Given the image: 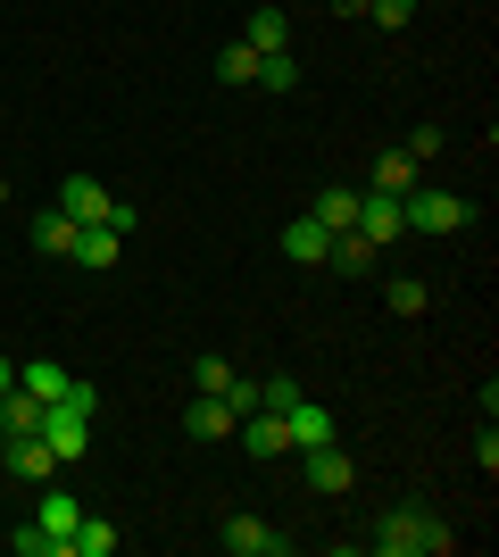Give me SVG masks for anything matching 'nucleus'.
Listing matches in <instances>:
<instances>
[{
  "instance_id": "393cba45",
  "label": "nucleus",
  "mask_w": 499,
  "mask_h": 557,
  "mask_svg": "<svg viewBox=\"0 0 499 557\" xmlns=\"http://www.w3.org/2000/svg\"><path fill=\"white\" fill-rule=\"evenodd\" d=\"M425 300H433V292H425L416 275H400V283H391V317H425Z\"/></svg>"
},
{
  "instance_id": "ddd939ff",
  "label": "nucleus",
  "mask_w": 499,
  "mask_h": 557,
  "mask_svg": "<svg viewBox=\"0 0 499 557\" xmlns=\"http://www.w3.org/2000/svg\"><path fill=\"white\" fill-rule=\"evenodd\" d=\"M117 250H125V233L117 225H75V267H117Z\"/></svg>"
},
{
  "instance_id": "7c9ffc66",
  "label": "nucleus",
  "mask_w": 499,
  "mask_h": 557,
  "mask_svg": "<svg viewBox=\"0 0 499 557\" xmlns=\"http://www.w3.org/2000/svg\"><path fill=\"white\" fill-rule=\"evenodd\" d=\"M0 200H9V175H0Z\"/></svg>"
},
{
  "instance_id": "cd10ccee",
  "label": "nucleus",
  "mask_w": 499,
  "mask_h": 557,
  "mask_svg": "<svg viewBox=\"0 0 499 557\" xmlns=\"http://www.w3.org/2000/svg\"><path fill=\"white\" fill-rule=\"evenodd\" d=\"M191 383H200V392H225V383H234V367H225V358H200V367H191Z\"/></svg>"
},
{
  "instance_id": "423d86ee",
  "label": "nucleus",
  "mask_w": 499,
  "mask_h": 557,
  "mask_svg": "<svg viewBox=\"0 0 499 557\" xmlns=\"http://www.w3.org/2000/svg\"><path fill=\"white\" fill-rule=\"evenodd\" d=\"M234 424H241V408H234L225 392H200V399L184 408V433H191V442H225Z\"/></svg>"
},
{
  "instance_id": "f03ea898",
  "label": "nucleus",
  "mask_w": 499,
  "mask_h": 557,
  "mask_svg": "<svg viewBox=\"0 0 499 557\" xmlns=\"http://www.w3.org/2000/svg\"><path fill=\"white\" fill-rule=\"evenodd\" d=\"M42 449L59 466H84V449H92V408H84V399H42Z\"/></svg>"
},
{
  "instance_id": "c756f323",
  "label": "nucleus",
  "mask_w": 499,
  "mask_h": 557,
  "mask_svg": "<svg viewBox=\"0 0 499 557\" xmlns=\"http://www.w3.org/2000/svg\"><path fill=\"white\" fill-rule=\"evenodd\" d=\"M9 383H17V367H9V349H0V392H9Z\"/></svg>"
},
{
  "instance_id": "b1692460",
  "label": "nucleus",
  "mask_w": 499,
  "mask_h": 557,
  "mask_svg": "<svg viewBox=\"0 0 499 557\" xmlns=\"http://www.w3.org/2000/svg\"><path fill=\"white\" fill-rule=\"evenodd\" d=\"M216 75H225V84H250V75H259V50H250V42H225V50H216Z\"/></svg>"
},
{
  "instance_id": "f8f14e48",
  "label": "nucleus",
  "mask_w": 499,
  "mask_h": 557,
  "mask_svg": "<svg viewBox=\"0 0 499 557\" xmlns=\"http://www.w3.org/2000/svg\"><path fill=\"white\" fill-rule=\"evenodd\" d=\"M241 442H250V458H291L284 408H250V424H241Z\"/></svg>"
},
{
  "instance_id": "dca6fc26",
  "label": "nucleus",
  "mask_w": 499,
  "mask_h": 557,
  "mask_svg": "<svg viewBox=\"0 0 499 557\" xmlns=\"http://www.w3.org/2000/svg\"><path fill=\"white\" fill-rule=\"evenodd\" d=\"M325 242H333V233L316 225V216H291V225H284V258H300V267H325Z\"/></svg>"
},
{
  "instance_id": "39448f33",
  "label": "nucleus",
  "mask_w": 499,
  "mask_h": 557,
  "mask_svg": "<svg viewBox=\"0 0 499 557\" xmlns=\"http://www.w3.org/2000/svg\"><path fill=\"white\" fill-rule=\"evenodd\" d=\"M300 458H309L300 474H309V491H316V499H341V491L358 483V466H350V449H341V442H325V449H300Z\"/></svg>"
},
{
  "instance_id": "c85d7f7f",
  "label": "nucleus",
  "mask_w": 499,
  "mask_h": 557,
  "mask_svg": "<svg viewBox=\"0 0 499 557\" xmlns=\"http://www.w3.org/2000/svg\"><path fill=\"white\" fill-rule=\"evenodd\" d=\"M366 17H375V25H408V17H416V0H366Z\"/></svg>"
},
{
  "instance_id": "bb28decb",
  "label": "nucleus",
  "mask_w": 499,
  "mask_h": 557,
  "mask_svg": "<svg viewBox=\"0 0 499 557\" xmlns=\"http://www.w3.org/2000/svg\"><path fill=\"white\" fill-rule=\"evenodd\" d=\"M291 399H300V383H291V374H266V383H259V408H291Z\"/></svg>"
},
{
  "instance_id": "7ed1b4c3",
  "label": "nucleus",
  "mask_w": 499,
  "mask_h": 557,
  "mask_svg": "<svg viewBox=\"0 0 499 557\" xmlns=\"http://www.w3.org/2000/svg\"><path fill=\"white\" fill-rule=\"evenodd\" d=\"M400 216H408V233H425V242H450L458 225H466V200L458 191H441V184H416L400 200Z\"/></svg>"
},
{
  "instance_id": "f3484780",
  "label": "nucleus",
  "mask_w": 499,
  "mask_h": 557,
  "mask_svg": "<svg viewBox=\"0 0 499 557\" xmlns=\"http://www.w3.org/2000/svg\"><path fill=\"white\" fill-rule=\"evenodd\" d=\"M309 216H316V225H325V233H350V225H358V191H350V184L316 191V200H309Z\"/></svg>"
},
{
  "instance_id": "4be33fe9",
  "label": "nucleus",
  "mask_w": 499,
  "mask_h": 557,
  "mask_svg": "<svg viewBox=\"0 0 499 557\" xmlns=\"http://www.w3.org/2000/svg\"><path fill=\"white\" fill-rule=\"evenodd\" d=\"M109 549H117V524H109V516H84L67 533V557H109Z\"/></svg>"
},
{
  "instance_id": "6ab92c4d",
  "label": "nucleus",
  "mask_w": 499,
  "mask_h": 557,
  "mask_svg": "<svg viewBox=\"0 0 499 557\" xmlns=\"http://www.w3.org/2000/svg\"><path fill=\"white\" fill-rule=\"evenodd\" d=\"M34 250H50V258H67V250H75V216L59 209V200H50V209L34 216Z\"/></svg>"
},
{
  "instance_id": "9b49d317",
  "label": "nucleus",
  "mask_w": 499,
  "mask_h": 557,
  "mask_svg": "<svg viewBox=\"0 0 499 557\" xmlns=\"http://www.w3.org/2000/svg\"><path fill=\"white\" fill-rule=\"evenodd\" d=\"M375 258H383V250H375V242H366L358 225L325 242V267H333V275H375Z\"/></svg>"
},
{
  "instance_id": "9d476101",
  "label": "nucleus",
  "mask_w": 499,
  "mask_h": 557,
  "mask_svg": "<svg viewBox=\"0 0 499 557\" xmlns=\"http://www.w3.org/2000/svg\"><path fill=\"white\" fill-rule=\"evenodd\" d=\"M34 524H42V533L67 549V533L84 524V499H75V491H59V483H42V508H34Z\"/></svg>"
},
{
  "instance_id": "a878e982",
  "label": "nucleus",
  "mask_w": 499,
  "mask_h": 557,
  "mask_svg": "<svg viewBox=\"0 0 499 557\" xmlns=\"http://www.w3.org/2000/svg\"><path fill=\"white\" fill-rule=\"evenodd\" d=\"M17 557H67V549H59L42 524H17Z\"/></svg>"
},
{
  "instance_id": "1a4fd4ad",
  "label": "nucleus",
  "mask_w": 499,
  "mask_h": 557,
  "mask_svg": "<svg viewBox=\"0 0 499 557\" xmlns=\"http://www.w3.org/2000/svg\"><path fill=\"white\" fill-rule=\"evenodd\" d=\"M59 209H67L75 225H100V216L117 209V191H109V184H92V175H67V184H59Z\"/></svg>"
},
{
  "instance_id": "5701e85b",
  "label": "nucleus",
  "mask_w": 499,
  "mask_h": 557,
  "mask_svg": "<svg viewBox=\"0 0 499 557\" xmlns=\"http://www.w3.org/2000/svg\"><path fill=\"white\" fill-rule=\"evenodd\" d=\"M250 84H259V92H300V67H291V50H275V59H259V75H250Z\"/></svg>"
},
{
  "instance_id": "20e7f679",
  "label": "nucleus",
  "mask_w": 499,
  "mask_h": 557,
  "mask_svg": "<svg viewBox=\"0 0 499 557\" xmlns=\"http://www.w3.org/2000/svg\"><path fill=\"white\" fill-rule=\"evenodd\" d=\"M284 433H291V449H325V442H341V417H333V408H316V399L300 392V399L284 408Z\"/></svg>"
},
{
  "instance_id": "2eb2a0df",
  "label": "nucleus",
  "mask_w": 499,
  "mask_h": 557,
  "mask_svg": "<svg viewBox=\"0 0 499 557\" xmlns=\"http://www.w3.org/2000/svg\"><path fill=\"white\" fill-rule=\"evenodd\" d=\"M241 42L259 50V59H275V50H291V17L284 9H250V34H241Z\"/></svg>"
},
{
  "instance_id": "0eeeda50",
  "label": "nucleus",
  "mask_w": 499,
  "mask_h": 557,
  "mask_svg": "<svg viewBox=\"0 0 499 557\" xmlns=\"http://www.w3.org/2000/svg\"><path fill=\"white\" fill-rule=\"evenodd\" d=\"M225 549L234 557H284V533H275V524H266V516H225Z\"/></svg>"
},
{
  "instance_id": "aec40b11",
  "label": "nucleus",
  "mask_w": 499,
  "mask_h": 557,
  "mask_svg": "<svg viewBox=\"0 0 499 557\" xmlns=\"http://www.w3.org/2000/svg\"><path fill=\"white\" fill-rule=\"evenodd\" d=\"M67 383H75V374L59 367V358H34V367H17V392H34V399H67Z\"/></svg>"
},
{
  "instance_id": "a211bd4d",
  "label": "nucleus",
  "mask_w": 499,
  "mask_h": 557,
  "mask_svg": "<svg viewBox=\"0 0 499 557\" xmlns=\"http://www.w3.org/2000/svg\"><path fill=\"white\" fill-rule=\"evenodd\" d=\"M0 424H9V442H25V433H42V399L9 383V392H0Z\"/></svg>"
},
{
  "instance_id": "4468645a",
  "label": "nucleus",
  "mask_w": 499,
  "mask_h": 557,
  "mask_svg": "<svg viewBox=\"0 0 499 557\" xmlns=\"http://www.w3.org/2000/svg\"><path fill=\"white\" fill-rule=\"evenodd\" d=\"M9 474H17V483H34V491H42L50 474H59V458L42 449V433H25V442H9Z\"/></svg>"
},
{
  "instance_id": "f257e3e1",
  "label": "nucleus",
  "mask_w": 499,
  "mask_h": 557,
  "mask_svg": "<svg viewBox=\"0 0 499 557\" xmlns=\"http://www.w3.org/2000/svg\"><path fill=\"white\" fill-rule=\"evenodd\" d=\"M375 549H383V557H450L458 541L441 533V516L400 508V516H383V524H375Z\"/></svg>"
},
{
  "instance_id": "6e6552de",
  "label": "nucleus",
  "mask_w": 499,
  "mask_h": 557,
  "mask_svg": "<svg viewBox=\"0 0 499 557\" xmlns=\"http://www.w3.org/2000/svg\"><path fill=\"white\" fill-rule=\"evenodd\" d=\"M358 233L375 242V250H391L408 233V216H400V200H383V191H358Z\"/></svg>"
},
{
  "instance_id": "412c9836",
  "label": "nucleus",
  "mask_w": 499,
  "mask_h": 557,
  "mask_svg": "<svg viewBox=\"0 0 499 557\" xmlns=\"http://www.w3.org/2000/svg\"><path fill=\"white\" fill-rule=\"evenodd\" d=\"M375 191L383 200H408V191H416V159H408V150H383L375 159Z\"/></svg>"
}]
</instances>
